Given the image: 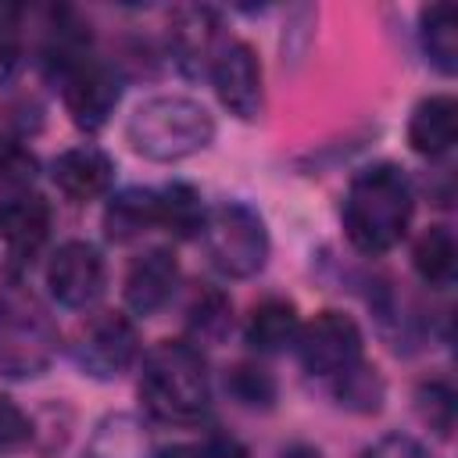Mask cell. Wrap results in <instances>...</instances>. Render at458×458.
Here are the masks:
<instances>
[{
    "label": "cell",
    "mask_w": 458,
    "mask_h": 458,
    "mask_svg": "<svg viewBox=\"0 0 458 458\" xmlns=\"http://www.w3.org/2000/svg\"><path fill=\"white\" fill-rule=\"evenodd\" d=\"M411 215H415L411 179L404 175V168L390 161L361 168L351 179L344 193V208H340L351 247H358L369 258L394 250L408 236Z\"/></svg>",
    "instance_id": "1"
},
{
    "label": "cell",
    "mask_w": 458,
    "mask_h": 458,
    "mask_svg": "<svg viewBox=\"0 0 458 458\" xmlns=\"http://www.w3.org/2000/svg\"><path fill=\"white\" fill-rule=\"evenodd\" d=\"M140 401L157 422H200L211 408V376L204 351L186 336L154 344L140 365Z\"/></svg>",
    "instance_id": "2"
},
{
    "label": "cell",
    "mask_w": 458,
    "mask_h": 458,
    "mask_svg": "<svg viewBox=\"0 0 458 458\" xmlns=\"http://www.w3.org/2000/svg\"><path fill=\"white\" fill-rule=\"evenodd\" d=\"M125 140L140 157L172 165V161H186L211 147L215 118L193 97L157 93V97L136 104V111L125 122Z\"/></svg>",
    "instance_id": "3"
},
{
    "label": "cell",
    "mask_w": 458,
    "mask_h": 458,
    "mask_svg": "<svg viewBox=\"0 0 458 458\" xmlns=\"http://www.w3.org/2000/svg\"><path fill=\"white\" fill-rule=\"evenodd\" d=\"M57 351V329L43 304L18 283L0 290V376H39Z\"/></svg>",
    "instance_id": "4"
},
{
    "label": "cell",
    "mask_w": 458,
    "mask_h": 458,
    "mask_svg": "<svg viewBox=\"0 0 458 458\" xmlns=\"http://www.w3.org/2000/svg\"><path fill=\"white\" fill-rule=\"evenodd\" d=\"M200 243L208 250V261L225 279L258 276L272 250L265 218L243 200H222L208 208V218L200 225Z\"/></svg>",
    "instance_id": "5"
},
{
    "label": "cell",
    "mask_w": 458,
    "mask_h": 458,
    "mask_svg": "<svg viewBox=\"0 0 458 458\" xmlns=\"http://www.w3.org/2000/svg\"><path fill=\"white\" fill-rule=\"evenodd\" d=\"M72 354H75V365L82 369V376L107 383L132 369V361L140 354V333L129 315L100 311L79 329Z\"/></svg>",
    "instance_id": "6"
},
{
    "label": "cell",
    "mask_w": 458,
    "mask_h": 458,
    "mask_svg": "<svg viewBox=\"0 0 458 458\" xmlns=\"http://www.w3.org/2000/svg\"><path fill=\"white\" fill-rule=\"evenodd\" d=\"M297 358L311 376H340L354 361H361V329L347 311L326 308L297 333Z\"/></svg>",
    "instance_id": "7"
},
{
    "label": "cell",
    "mask_w": 458,
    "mask_h": 458,
    "mask_svg": "<svg viewBox=\"0 0 458 458\" xmlns=\"http://www.w3.org/2000/svg\"><path fill=\"white\" fill-rule=\"evenodd\" d=\"M107 265L89 240L61 243L47 261V290L68 311H86L104 297Z\"/></svg>",
    "instance_id": "8"
},
{
    "label": "cell",
    "mask_w": 458,
    "mask_h": 458,
    "mask_svg": "<svg viewBox=\"0 0 458 458\" xmlns=\"http://www.w3.org/2000/svg\"><path fill=\"white\" fill-rule=\"evenodd\" d=\"M222 107L236 114L240 122H254L265 111V82H261V61L247 39H225L222 50L211 61L208 72Z\"/></svg>",
    "instance_id": "9"
},
{
    "label": "cell",
    "mask_w": 458,
    "mask_h": 458,
    "mask_svg": "<svg viewBox=\"0 0 458 458\" xmlns=\"http://www.w3.org/2000/svg\"><path fill=\"white\" fill-rule=\"evenodd\" d=\"M61 100L64 111L72 114V122L86 132H97L107 125V118L114 114L118 100H122V75L111 61L104 57H89L79 68H72L61 82Z\"/></svg>",
    "instance_id": "10"
},
{
    "label": "cell",
    "mask_w": 458,
    "mask_h": 458,
    "mask_svg": "<svg viewBox=\"0 0 458 458\" xmlns=\"http://www.w3.org/2000/svg\"><path fill=\"white\" fill-rule=\"evenodd\" d=\"M168 57L175 61V68L182 75H208L211 72V61L215 54L222 50L225 43V32H222V18L215 7H175L172 18H168Z\"/></svg>",
    "instance_id": "11"
},
{
    "label": "cell",
    "mask_w": 458,
    "mask_h": 458,
    "mask_svg": "<svg viewBox=\"0 0 458 458\" xmlns=\"http://www.w3.org/2000/svg\"><path fill=\"white\" fill-rule=\"evenodd\" d=\"M175 286H179V261H175V254L165 250V247H150V250H143L129 265L125 283H122V297H125V308L132 315L150 318V315H157L172 301Z\"/></svg>",
    "instance_id": "12"
},
{
    "label": "cell",
    "mask_w": 458,
    "mask_h": 458,
    "mask_svg": "<svg viewBox=\"0 0 458 458\" xmlns=\"http://www.w3.org/2000/svg\"><path fill=\"white\" fill-rule=\"evenodd\" d=\"M50 179L54 186L75 200V204H86V200H97L104 197L111 186H114V161L93 147V143H79V147H68L54 157L50 165Z\"/></svg>",
    "instance_id": "13"
},
{
    "label": "cell",
    "mask_w": 458,
    "mask_h": 458,
    "mask_svg": "<svg viewBox=\"0 0 458 458\" xmlns=\"http://www.w3.org/2000/svg\"><path fill=\"white\" fill-rule=\"evenodd\" d=\"M0 236L14 265H29L50 236V204L39 193H18L0 204Z\"/></svg>",
    "instance_id": "14"
},
{
    "label": "cell",
    "mask_w": 458,
    "mask_h": 458,
    "mask_svg": "<svg viewBox=\"0 0 458 458\" xmlns=\"http://www.w3.org/2000/svg\"><path fill=\"white\" fill-rule=\"evenodd\" d=\"M89 57H93L89 25L75 11H68V7L54 11L50 14V25L43 32V47H39V64H43L47 79L61 82L72 68H79Z\"/></svg>",
    "instance_id": "15"
},
{
    "label": "cell",
    "mask_w": 458,
    "mask_h": 458,
    "mask_svg": "<svg viewBox=\"0 0 458 458\" xmlns=\"http://www.w3.org/2000/svg\"><path fill=\"white\" fill-rule=\"evenodd\" d=\"M458 140V104L451 93L422 97L408 118V143L422 157H444Z\"/></svg>",
    "instance_id": "16"
},
{
    "label": "cell",
    "mask_w": 458,
    "mask_h": 458,
    "mask_svg": "<svg viewBox=\"0 0 458 458\" xmlns=\"http://www.w3.org/2000/svg\"><path fill=\"white\" fill-rule=\"evenodd\" d=\"M150 229H157V190H143V186H129L111 193L107 208H104V233L114 243H132L140 236H147Z\"/></svg>",
    "instance_id": "17"
},
{
    "label": "cell",
    "mask_w": 458,
    "mask_h": 458,
    "mask_svg": "<svg viewBox=\"0 0 458 458\" xmlns=\"http://www.w3.org/2000/svg\"><path fill=\"white\" fill-rule=\"evenodd\" d=\"M301 333V315L293 308V301L286 297H265L250 308L243 336L258 354H276L286 344H293Z\"/></svg>",
    "instance_id": "18"
},
{
    "label": "cell",
    "mask_w": 458,
    "mask_h": 458,
    "mask_svg": "<svg viewBox=\"0 0 458 458\" xmlns=\"http://www.w3.org/2000/svg\"><path fill=\"white\" fill-rule=\"evenodd\" d=\"M82 458H154V451L147 429L132 415L118 411L93 426Z\"/></svg>",
    "instance_id": "19"
},
{
    "label": "cell",
    "mask_w": 458,
    "mask_h": 458,
    "mask_svg": "<svg viewBox=\"0 0 458 458\" xmlns=\"http://www.w3.org/2000/svg\"><path fill=\"white\" fill-rule=\"evenodd\" d=\"M419 43L429 64L444 75L458 72V11L454 4H429L419 11Z\"/></svg>",
    "instance_id": "20"
},
{
    "label": "cell",
    "mask_w": 458,
    "mask_h": 458,
    "mask_svg": "<svg viewBox=\"0 0 458 458\" xmlns=\"http://www.w3.org/2000/svg\"><path fill=\"white\" fill-rule=\"evenodd\" d=\"M411 265L426 286H451L458 268V243L447 225H429L411 247Z\"/></svg>",
    "instance_id": "21"
},
{
    "label": "cell",
    "mask_w": 458,
    "mask_h": 458,
    "mask_svg": "<svg viewBox=\"0 0 458 458\" xmlns=\"http://www.w3.org/2000/svg\"><path fill=\"white\" fill-rule=\"evenodd\" d=\"M204 218H208V208L193 182L175 179L157 190V225L168 229L172 236H200Z\"/></svg>",
    "instance_id": "22"
},
{
    "label": "cell",
    "mask_w": 458,
    "mask_h": 458,
    "mask_svg": "<svg viewBox=\"0 0 458 458\" xmlns=\"http://www.w3.org/2000/svg\"><path fill=\"white\" fill-rule=\"evenodd\" d=\"M229 329H233V301L225 297V290L204 286L186 308V333H190L186 340L193 347H204L225 340Z\"/></svg>",
    "instance_id": "23"
},
{
    "label": "cell",
    "mask_w": 458,
    "mask_h": 458,
    "mask_svg": "<svg viewBox=\"0 0 458 458\" xmlns=\"http://www.w3.org/2000/svg\"><path fill=\"white\" fill-rule=\"evenodd\" d=\"M333 394L344 408L351 411H361V415H372L383 408V397H386V386H383V376L365 365V361H354L351 369H344L340 376H333Z\"/></svg>",
    "instance_id": "24"
},
{
    "label": "cell",
    "mask_w": 458,
    "mask_h": 458,
    "mask_svg": "<svg viewBox=\"0 0 458 458\" xmlns=\"http://www.w3.org/2000/svg\"><path fill=\"white\" fill-rule=\"evenodd\" d=\"M225 394L240 404V408H250V411H268L276 404V376L258 365V361H240L225 372Z\"/></svg>",
    "instance_id": "25"
},
{
    "label": "cell",
    "mask_w": 458,
    "mask_h": 458,
    "mask_svg": "<svg viewBox=\"0 0 458 458\" xmlns=\"http://www.w3.org/2000/svg\"><path fill=\"white\" fill-rule=\"evenodd\" d=\"M415 411H419V419L437 437H447L454 429V390H451V383H444V379L419 383V390H415Z\"/></svg>",
    "instance_id": "26"
},
{
    "label": "cell",
    "mask_w": 458,
    "mask_h": 458,
    "mask_svg": "<svg viewBox=\"0 0 458 458\" xmlns=\"http://www.w3.org/2000/svg\"><path fill=\"white\" fill-rule=\"evenodd\" d=\"M29 440H32V419L11 397H0V454H11Z\"/></svg>",
    "instance_id": "27"
},
{
    "label": "cell",
    "mask_w": 458,
    "mask_h": 458,
    "mask_svg": "<svg viewBox=\"0 0 458 458\" xmlns=\"http://www.w3.org/2000/svg\"><path fill=\"white\" fill-rule=\"evenodd\" d=\"M358 458H437L422 440L408 437V433H386L376 444H369Z\"/></svg>",
    "instance_id": "28"
},
{
    "label": "cell",
    "mask_w": 458,
    "mask_h": 458,
    "mask_svg": "<svg viewBox=\"0 0 458 458\" xmlns=\"http://www.w3.org/2000/svg\"><path fill=\"white\" fill-rule=\"evenodd\" d=\"M21 68V29L14 14H0V86H7Z\"/></svg>",
    "instance_id": "29"
},
{
    "label": "cell",
    "mask_w": 458,
    "mask_h": 458,
    "mask_svg": "<svg viewBox=\"0 0 458 458\" xmlns=\"http://www.w3.org/2000/svg\"><path fill=\"white\" fill-rule=\"evenodd\" d=\"M200 447H204L208 458H247L243 444H240L236 437H229V433H211Z\"/></svg>",
    "instance_id": "30"
},
{
    "label": "cell",
    "mask_w": 458,
    "mask_h": 458,
    "mask_svg": "<svg viewBox=\"0 0 458 458\" xmlns=\"http://www.w3.org/2000/svg\"><path fill=\"white\" fill-rule=\"evenodd\" d=\"M154 458H208V454H204L200 444H172V447L157 451Z\"/></svg>",
    "instance_id": "31"
},
{
    "label": "cell",
    "mask_w": 458,
    "mask_h": 458,
    "mask_svg": "<svg viewBox=\"0 0 458 458\" xmlns=\"http://www.w3.org/2000/svg\"><path fill=\"white\" fill-rule=\"evenodd\" d=\"M279 458H326V454H322L315 444H290Z\"/></svg>",
    "instance_id": "32"
}]
</instances>
